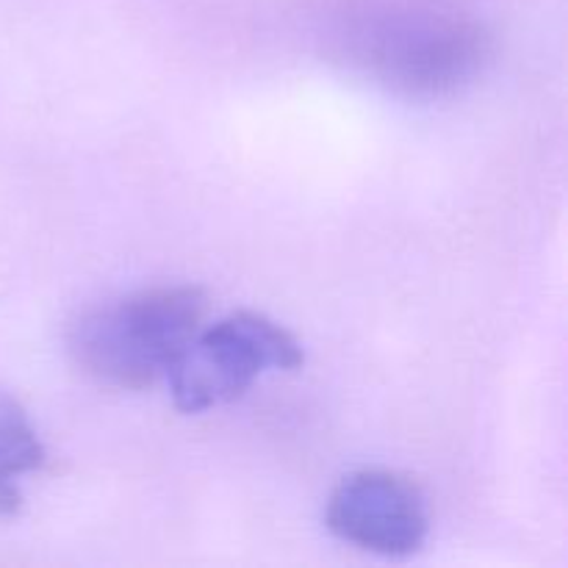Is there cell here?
Wrapping results in <instances>:
<instances>
[{"mask_svg": "<svg viewBox=\"0 0 568 568\" xmlns=\"http://www.w3.org/2000/svg\"><path fill=\"white\" fill-rule=\"evenodd\" d=\"M353 64L408 98H444L483 75L491 37L469 14L430 0H383L344 33Z\"/></svg>", "mask_w": 568, "mask_h": 568, "instance_id": "1", "label": "cell"}, {"mask_svg": "<svg viewBox=\"0 0 568 568\" xmlns=\"http://www.w3.org/2000/svg\"><path fill=\"white\" fill-rule=\"evenodd\" d=\"M305 364L303 344L281 322L255 311H236L200 327L166 375L175 408L203 414L236 403L270 372Z\"/></svg>", "mask_w": 568, "mask_h": 568, "instance_id": "3", "label": "cell"}, {"mask_svg": "<svg viewBox=\"0 0 568 568\" xmlns=\"http://www.w3.org/2000/svg\"><path fill=\"white\" fill-rule=\"evenodd\" d=\"M325 525L349 547L403 560L427 544L430 510L425 494L408 477L388 469H361L333 488Z\"/></svg>", "mask_w": 568, "mask_h": 568, "instance_id": "4", "label": "cell"}, {"mask_svg": "<svg viewBox=\"0 0 568 568\" xmlns=\"http://www.w3.org/2000/svg\"><path fill=\"white\" fill-rule=\"evenodd\" d=\"M44 444L20 399L0 388V519H14L22 508V477L44 466Z\"/></svg>", "mask_w": 568, "mask_h": 568, "instance_id": "5", "label": "cell"}, {"mask_svg": "<svg viewBox=\"0 0 568 568\" xmlns=\"http://www.w3.org/2000/svg\"><path fill=\"white\" fill-rule=\"evenodd\" d=\"M209 300L197 286H153L94 305L67 336L72 361L94 383L139 392L166 381L203 327Z\"/></svg>", "mask_w": 568, "mask_h": 568, "instance_id": "2", "label": "cell"}]
</instances>
